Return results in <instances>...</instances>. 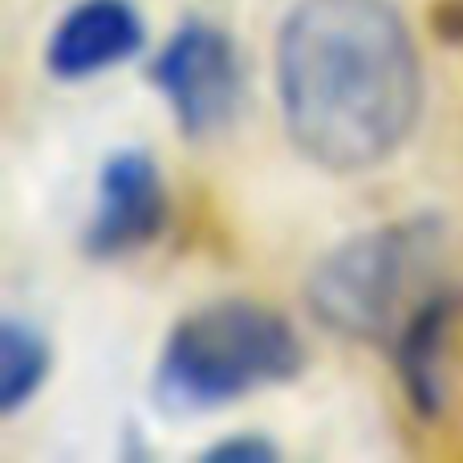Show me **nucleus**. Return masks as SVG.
<instances>
[{"label": "nucleus", "instance_id": "obj_3", "mask_svg": "<svg viewBox=\"0 0 463 463\" xmlns=\"http://www.w3.org/2000/svg\"><path fill=\"white\" fill-rule=\"evenodd\" d=\"M435 244L439 232L431 220L386 224L345 240L309 280V305L317 321L342 337H391V329L407 326L402 305L431 264Z\"/></svg>", "mask_w": 463, "mask_h": 463}, {"label": "nucleus", "instance_id": "obj_2", "mask_svg": "<svg viewBox=\"0 0 463 463\" xmlns=\"http://www.w3.org/2000/svg\"><path fill=\"white\" fill-rule=\"evenodd\" d=\"M301 358V342L280 313L252 301H216L171 329L155 391L171 411H212L293 378Z\"/></svg>", "mask_w": 463, "mask_h": 463}, {"label": "nucleus", "instance_id": "obj_1", "mask_svg": "<svg viewBox=\"0 0 463 463\" xmlns=\"http://www.w3.org/2000/svg\"><path fill=\"white\" fill-rule=\"evenodd\" d=\"M277 94L305 159L337 175L374 167L423 106L411 29L391 0H301L277 37Z\"/></svg>", "mask_w": 463, "mask_h": 463}, {"label": "nucleus", "instance_id": "obj_7", "mask_svg": "<svg viewBox=\"0 0 463 463\" xmlns=\"http://www.w3.org/2000/svg\"><path fill=\"white\" fill-rule=\"evenodd\" d=\"M451 329V297L431 293L399 329V370L419 415L443 407V345Z\"/></svg>", "mask_w": 463, "mask_h": 463}, {"label": "nucleus", "instance_id": "obj_6", "mask_svg": "<svg viewBox=\"0 0 463 463\" xmlns=\"http://www.w3.org/2000/svg\"><path fill=\"white\" fill-rule=\"evenodd\" d=\"M143 45V21L127 0H81L49 37V70L57 78H94L127 61Z\"/></svg>", "mask_w": 463, "mask_h": 463}, {"label": "nucleus", "instance_id": "obj_8", "mask_svg": "<svg viewBox=\"0 0 463 463\" xmlns=\"http://www.w3.org/2000/svg\"><path fill=\"white\" fill-rule=\"evenodd\" d=\"M49 374V350L37 329L8 317L0 326V411L13 415L37 394Z\"/></svg>", "mask_w": 463, "mask_h": 463}, {"label": "nucleus", "instance_id": "obj_5", "mask_svg": "<svg viewBox=\"0 0 463 463\" xmlns=\"http://www.w3.org/2000/svg\"><path fill=\"white\" fill-rule=\"evenodd\" d=\"M167 220V192L159 167L143 151H122L102 167L98 179V212L86 232L94 256H122L143 248Z\"/></svg>", "mask_w": 463, "mask_h": 463}, {"label": "nucleus", "instance_id": "obj_4", "mask_svg": "<svg viewBox=\"0 0 463 463\" xmlns=\"http://www.w3.org/2000/svg\"><path fill=\"white\" fill-rule=\"evenodd\" d=\"M155 81L167 94L179 127L187 135H208L224 127L240 102L236 49L212 24H184L155 61Z\"/></svg>", "mask_w": 463, "mask_h": 463}, {"label": "nucleus", "instance_id": "obj_9", "mask_svg": "<svg viewBox=\"0 0 463 463\" xmlns=\"http://www.w3.org/2000/svg\"><path fill=\"white\" fill-rule=\"evenodd\" d=\"M212 459H252V463H260V459H272L277 451L269 448L264 439H232V443H220L216 451H208Z\"/></svg>", "mask_w": 463, "mask_h": 463}]
</instances>
